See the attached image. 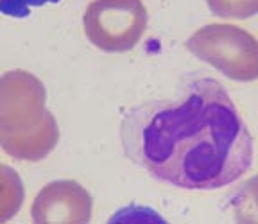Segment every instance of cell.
<instances>
[{
  "label": "cell",
  "mask_w": 258,
  "mask_h": 224,
  "mask_svg": "<svg viewBox=\"0 0 258 224\" xmlns=\"http://www.w3.org/2000/svg\"><path fill=\"white\" fill-rule=\"evenodd\" d=\"M93 199L83 185L59 180L45 185L31 206L36 224H86L92 219Z\"/></svg>",
  "instance_id": "5b68a950"
},
{
  "label": "cell",
  "mask_w": 258,
  "mask_h": 224,
  "mask_svg": "<svg viewBox=\"0 0 258 224\" xmlns=\"http://www.w3.org/2000/svg\"><path fill=\"white\" fill-rule=\"evenodd\" d=\"M230 208L237 222L258 224V176L242 183L230 197Z\"/></svg>",
  "instance_id": "52a82bcc"
},
{
  "label": "cell",
  "mask_w": 258,
  "mask_h": 224,
  "mask_svg": "<svg viewBox=\"0 0 258 224\" xmlns=\"http://www.w3.org/2000/svg\"><path fill=\"white\" fill-rule=\"evenodd\" d=\"M24 197V183L18 172L0 163V222H8L20 212Z\"/></svg>",
  "instance_id": "8992f818"
},
{
  "label": "cell",
  "mask_w": 258,
  "mask_h": 224,
  "mask_svg": "<svg viewBox=\"0 0 258 224\" xmlns=\"http://www.w3.org/2000/svg\"><path fill=\"white\" fill-rule=\"evenodd\" d=\"M47 90L34 74L0 76V147L20 161H41L59 142V126L47 109Z\"/></svg>",
  "instance_id": "7a4b0ae2"
},
{
  "label": "cell",
  "mask_w": 258,
  "mask_h": 224,
  "mask_svg": "<svg viewBox=\"0 0 258 224\" xmlns=\"http://www.w3.org/2000/svg\"><path fill=\"white\" fill-rule=\"evenodd\" d=\"M124 154L154 180L185 190H215L253 165V138L219 81L186 83L177 99L133 106L122 119Z\"/></svg>",
  "instance_id": "6da1fadb"
},
{
  "label": "cell",
  "mask_w": 258,
  "mask_h": 224,
  "mask_svg": "<svg viewBox=\"0 0 258 224\" xmlns=\"http://www.w3.org/2000/svg\"><path fill=\"white\" fill-rule=\"evenodd\" d=\"M186 48L230 79L240 83L258 79V41L237 25H205L188 38Z\"/></svg>",
  "instance_id": "3957f363"
},
{
  "label": "cell",
  "mask_w": 258,
  "mask_h": 224,
  "mask_svg": "<svg viewBox=\"0 0 258 224\" xmlns=\"http://www.w3.org/2000/svg\"><path fill=\"white\" fill-rule=\"evenodd\" d=\"M83 29L102 52H127L147 29V9L142 0H93L83 16Z\"/></svg>",
  "instance_id": "277c9868"
},
{
  "label": "cell",
  "mask_w": 258,
  "mask_h": 224,
  "mask_svg": "<svg viewBox=\"0 0 258 224\" xmlns=\"http://www.w3.org/2000/svg\"><path fill=\"white\" fill-rule=\"evenodd\" d=\"M206 4L219 18L246 20L258 15V0H206Z\"/></svg>",
  "instance_id": "ba28073f"
}]
</instances>
